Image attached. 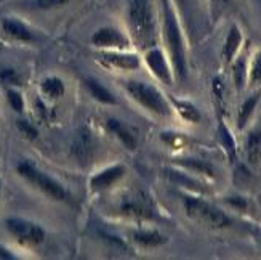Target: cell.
I'll use <instances>...</instances> for the list:
<instances>
[{
	"label": "cell",
	"instance_id": "19",
	"mask_svg": "<svg viewBox=\"0 0 261 260\" xmlns=\"http://www.w3.org/2000/svg\"><path fill=\"white\" fill-rule=\"evenodd\" d=\"M259 97H261V93L252 95L250 98H247L244 103H242L241 111H239V116H237V126H239V129H242L245 124L248 122V119L252 117L253 111H255L258 101H259Z\"/></svg>",
	"mask_w": 261,
	"mask_h": 260
},
{
	"label": "cell",
	"instance_id": "29",
	"mask_svg": "<svg viewBox=\"0 0 261 260\" xmlns=\"http://www.w3.org/2000/svg\"><path fill=\"white\" fill-rule=\"evenodd\" d=\"M69 0H36V5L42 10H50V8H58L66 5Z\"/></svg>",
	"mask_w": 261,
	"mask_h": 260
},
{
	"label": "cell",
	"instance_id": "13",
	"mask_svg": "<svg viewBox=\"0 0 261 260\" xmlns=\"http://www.w3.org/2000/svg\"><path fill=\"white\" fill-rule=\"evenodd\" d=\"M241 43H242V32H241L239 26L232 25L228 32V37L224 40V45H223V58L226 61H232L234 56L241 49Z\"/></svg>",
	"mask_w": 261,
	"mask_h": 260
},
{
	"label": "cell",
	"instance_id": "32",
	"mask_svg": "<svg viewBox=\"0 0 261 260\" xmlns=\"http://www.w3.org/2000/svg\"><path fill=\"white\" fill-rule=\"evenodd\" d=\"M215 2H217L218 5H226V4H229L231 0H215Z\"/></svg>",
	"mask_w": 261,
	"mask_h": 260
},
{
	"label": "cell",
	"instance_id": "25",
	"mask_svg": "<svg viewBox=\"0 0 261 260\" xmlns=\"http://www.w3.org/2000/svg\"><path fill=\"white\" fill-rule=\"evenodd\" d=\"M181 164H183L185 167L191 169V171H194L197 174H202V175H208V177H213L215 172H213V169L207 164V162H202V161H179Z\"/></svg>",
	"mask_w": 261,
	"mask_h": 260
},
{
	"label": "cell",
	"instance_id": "22",
	"mask_svg": "<svg viewBox=\"0 0 261 260\" xmlns=\"http://www.w3.org/2000/svg\"><path fill=\"white\" fill-rule=\"evenodd\" d=\"M123 214H127L130 217H138V219H149L151 210H147L144 204H141L140 201H128L125 206L122 207Z\"/></svg>",
	"mask_w": 261,
	"mask_h": 260
},
{
	"label": "cell",
	"instance_id": "10",
	"mask_svg": "<svg viewBox=\"0 0 261 260\" xmlns=\"http://www.w3.org/2000/svg\"><path fill=\"white\" fill-rule=\"evenodd\" d=\"M2 31L10 39H15L19 42H32L34 40V32L18 18H4Z\"/></svg>",
	"mask_w": 261,
	"mask_h": 260
},
{
	"label": "cell",
	"instance_id": "2",
	"mask_svg": "<svg viewBox=\"0 0 261 260\" xmlns=\"http://www.w3.org/2000/svg\"><path fill=\"white\" fill-rule=\"evenodd\" d=\"M128 22L133 37L138 43H149L154 39V15L149 0H130Z\"/></svg>",
	"mask_w": 261,
	"mask_h": 260
},
{
	"label": "cell",
	"instance_id": "1",
	"mask_svg": "<svg viewBox=\"0 0 261 260\" xmlns=\"http://www.w3.org/2000/svg\"><path fill=\"white\" fill-rule=\"evenodd\" d=\"M164 7V37L170 52V60L175 69V74L179 81H185L186 77V49L183 40V32H181L176 13L172 7L170 0H162Z\"/></svg>",
	"mask_w": 261,
	"mask_h": 260
},
{
	"label": "cell",
	"instance_id": "12",
	"mask_svg": "<svg viewBox=\"0 0 261 260\" xmlns=\"http://www.w3.org/2000/svg\"><path fill=\"white\" fill-rule=\"evenodd\" d=\"M103 61L109 66H116L119 69H136L140 66V61L135 55L128 53H117V52H106L101 55Z\"/></svg>",
	"mask_w": 261,
	"mask_h": 260
},
{
	"label": "cell",
	"instance_id": "21",
	"mask_svg": "<svg viewBox=\"0 0 261 260\" xmlns=\"http://www.w3.org/2000/svg\"><path fill=\"white\" fill-rule=\"evenodd\" d=\"M218 137H220V141L223 145V148L228 153L229 159L234 161L236 157V141L232 138V135L229 132V129L226 127V124L223 121H220V127H218Z\"/></svg>",
	"mask_w": 261,
	"mask_h": 260
},
{
	"label": "cell",
	"instance_id": "15",
	"mask_svg": "<svg viewBox=\"0 0 261 260\" xmlns=\"http://www.w3.org/2000/svg\"><path fill=\"white\" fill-rule=\"evenodd\" d=\"M108 127L112 133H116L119 140L127 146L128 150H135L136 148V138L133 137V133L130 132V129L127 126H123V124L117 119H109L108 121Z\"/></svg>",
	"mask_w": 261,
	"mask_h": 260
},
{
	"label": "cell",
	"instance_id": "3",
	"mask_svg": "<svg viewBox=\"0 0 261 260\" xmlns=\"http://www.w3.org/2000/svg\"><path fill=\"white\" fill-rule=\"evenodd\" d=\"M185 210L186 216L197 223L203 225L207 228L213 230H221L231 225V219L226 216L223 210L215 207L213 204H208L207 201L194 196H186L185 198Z\"/></svg>",
	"mask_w": 261,
	"mask_h": 260
},
{
	"label": "cell",
	"instance_id": "24",
	"mask_svg": "<svg viewBox=\"0 0 261 260\" xmlns=\"http://www.w3.org/2000/svg\"><path fill=\"white\" fill-rule=\"evenodd\" d=\"M247 79V64H245V58H239L234 63V82L237 90H242L244 84Z\"/></svg>",
	"mask_w": 261,
	"mask_h": 260
},
{
	"label": "cell",
	"instance_id": "18",
	"mask_svg": "<svg viewBox=\"0 0 261 260\" xmlns=\"http://www.w3.org/2000/svg\"><path fill=\"white\" fill-rule=\"evenodd\" d=\"M40 88H42V92L47 95L48 98H51V100L61 98L64 95V84H63L61 79H58V77H47V79H43L42 84H40Z\"/></svg>",
	"mask_w": 261,
	"mask_h": 260
},
{
	"label": "cell",
	"instance_id": "8",
	"mask_svg": "<svg viewBox=\"0 0 261 260\" xmlns=\"http://www.w3.org/2000/svg\"><path fill=\"white\" fill-rule=\"evenodd\" d=\"M146 64L149 66V69L152 71V74L162 81L167 85H172L173 84V73L170 71V66L165 60V55L161 49H151L146 52Z\"/></svg>",
	"mask_w": 261,
	"mask_h": 260
},
{
	"label": "cell",
	"instance_id": "16",
	"mask_svg": "<svg viewBox=\"0 0 261 260\" xmlns=\"http://www.w3.org/2000/svg\"><path fill=\"white\" fill-rule=\"evenodd\" d=\"M133 240L144 246V247H157V246H162L167 243V238L164 234L152 231V230H140V231H135L133 233Z\"/></svg>",
	"mask_w": 261,
	"mask_h": 260
},
{
	"label": "cell",
	"instance_id": "27",
	"mask_svg": "<svg viewBox=\"0 0 261 260\" xmlns=\"http://www.w3.org/2000/svg\"><path fill=\"white\" fill-rule=\"evenodd\" d=\"M18 124V129L24 133V137H28V138H36L37 137V130H36V127L32 126V124H29L28 121H18L16 122Z\"/></svg>",
	"mask_w": 261,
	"mask_h": 260
},
{
	"label": "cell",
	"instance_id": "14",
	"mask_svg": "<svg viewBox=\"0 0 261 260\" xmlns=\"http://www.w3.org/2000/svg\"><path fill=\"white\" fill-rule=\"evenodd\" d=\"M247 159L250 164H259L261 162V132L252 130L247 137Z\"/></svg>",
	"mask_w": 261,
	"mask_h": 260
},
{
	"label": "cell",
	"instance_id": "33",
	"mask_svg": "<svg viewBox=\"0 0 261 260\" xmlns=\"http://www.w3.org/2000/svg\"><path fill=\"white\" fill-rule=\"evenodd\" d=\"M176 2H178V4H183V2H185V0H176Z\"/></svg>",
	"mask_w": 261,
	"mask_h": 260
},
{
	"label": "cell",
	"instance_id": "17",
	"mask_svg": "<svg viewBox=\"0 0 261 260\" xmlns=\"http://www.w3.org/2000/svg\"><path fill=\"white\" fill-rule=\"evenodd\" d=\"M85 84L90 90V93L93 95V98H96L98 101H101V103H105V105H116L117 103L116 97L112 95L105 85H101L98 81H95V79H87Z\"/></svg>",
	"mask_w": 261,
	"mask_h": 260
},
{
	"label": "cell",
	"instance_id": "28",
	"mask_svg": "<svg viewBox=\"0 0 261 260\" xmlns=\"http://www.w3.org/2000/svg\"><path fill=\"white\" fill-rule=\"evenodd\" d=\"M0 79H2V82L7 84V85H18L21 82L19 76L15 71H11V69L2 71V74H0Z\"/></svg>",
	"mask_w": 261,
	"mask_h": 260
},
{
	"label": "cell",
	"instance_id": "30",
	"mask_svg": "<svg viewBox=\"0 0 261 260\" xmlns=\"http://www.w3.org/2000/svg\"><path fill=\"white\" fill-rule=\"evenodd\" d=\"M226 201H228V204H231V206H234L237 209H241V210H244L247 207V201L244 198H229V199H226Z\"/></svg>",
	"mask_w": 261,
	"mask_h": 260
},
{
	"label": "cell",
	"instance_id": "9",
	"mask_svg": "<svg viewBox=\"0 0 261 260\" xmlns=\"http://www.w3.org/2000/svg\"><path fill=\"white\" fill-rule=\"evenodd\" d=\"M123 174H125V167L120 166V164L108 167V169H105V171H101L92 177V180H90V186H92V190H95V191L108 190L116 182H119V180L123 177Z\"/></svg>",
	"mask_w": 261,
	"mask_h": 260
},
{
	"label": "cell",
	"instance_id": "4",
	"mask_svg": "<svg viewBox=\"0 0 261 260\" xmlns=\"http://www.w3.org/2000/svg\"><path fill=\"white\" fill-rule=\"evenodd\" d=\"M125 88L130 93V97L135 101H138V103L147 111L154 112L157 116H164V117L172 116V108H170L168 101L154 85L130 81L125 84Z\"/></svg>",
	"mask_w": 261,
	"mask_h": 260
},
{
	"label": "cell",
	"instance_id": "7",
	"mask_svg": "<svg viewBox=\"0 0 261 260\" xmlns=\"http://www.w3.org/2000/svg\"><path fill=\"white\" fill-rule=\"evenodd\" d=\"M92 43L95 45V47H99V49H117V50H122V49L130 47V40L123 36L119 29L111 28V26L98 29L92 36Z\"/></svg>",
	"mask_w": 261,
	"mask_h": 260
},
{
	"label": "cell",
	"instance_id": "20",
	"mask_svg": "<svg viewBox=\"0 0 261 260\" xmlns=\"http://www.w3.org/2000/svg\"><path fill=\"white\" fill-rule=\"evenodd\" d=\"M173 105L178 109L179 116L183 117L185 121L192 122V124H196V122L200 121V112H199V109L194 105H192V103H189V101L173 100Z\"/></svg>",
	"mask_w": 261,
	"mask_h": 260
},
{
	"label": "cell",
	"instance_id": "31",
	"mask_svg": "<svg viewBox=\"0 0 261 260\" xmlns=\"http://www.w3.org/2000/svg\"><path fill=\"white\" fill-rule=\"evenodd\" d=\"M0 257H2V258H15V255L10 254V251H7L5 247H2V246H0Z\"/></svg>",
	"mask_w": 261,
	"mask_h": 260
},
{
	"label": "cell",
	"instance_id": "23",
	"mask_svg": "<svg viewBox=\"0 0 261 260\" xmlns=\"http://www.w3.org/2000/svg\"><path fill=\"white\" fill-rule=\"evenodd\" d=\"M248 82H250V85L261 84V50L252 60V66H250V69H248Z\"/></svg>",
	"mask_w": 261,
	"mask_h": 260
},
{
	"label": "cell",
	"instance_id": "5",
	"mask_svg": "<svg viewBox=\"0 0 261 260\" xmlns=\"http://www.w3.org/2000/svg\"><path fill=\"white\" fill-rule=\"evenodd\" d=\"M16 171H18V174L22 178L28 180V182L32 186H36L39 191H42V193L50 196L51 199H55V201H66L67 198H69V196H67L66 188L60 182H56V180L51 178L50 175L40 172L39 169L34 167L31 162L22 161L21 164H18Z\"/></svg>",
	"mask_w": 261,
	"mask_h": 260
},
{
	"label": "cell",
	"instance_id": "11",
	"mask_svg": "<svg viewBox=\"0 0 261 260\" xmlns=\"http://www.w3.org/2000/svg\"><path fill=\"white\" fill-rule=\"evenodd\" d=\"M72 150H74V154L75 157L81 162H88L90 161V157L93 156V140H92V135H90L88 132L85 130H81L77 133V137L74 140V146H72Z\"/></svg>",
	"mask_w": 261,
	"mask_h": 260
},
{
	"label": "cell",
	"instance_id": "6",
	"mask_svg": "<svg viewBox=\"0 0 261 260\" xmlns=\"http://www.w3.org/2000/svg\"><path fill=\"white\" fill-rule=\"evenodd\" d=\"M7 230L24 246H39L45 240V231L40 225L24 219H8L5 222Z\"/></svg>",
	"mask_w": 261,
	"mask_h": 260
},
{
	"label": "cell",
	"instance_id": "26",
	"mask_svg": "<svg viewBox=\"0 0 261 260\" xmlns=\"http://www.w3.org/2000/svg\"><path fill=\"white\" fill-rule=\"evenodd\" d=\"M7 98H8V103L10 106L13 108L16 112H22V109H24V101H22V97L19 92H16V90L10 88L7 92Z\"/></svg>",
	"mask_w": 261,
	"mask_h": 260
}]
</instances>
